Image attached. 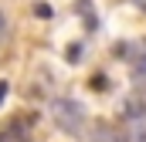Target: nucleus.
Segmentation results:
<instances>
[{
  "label": "nucleus",
  "mask_w": 146,
  "mask_h": 142,
  "mask_svg": "<svg viewBox=\"0 0 146 142\" xmlns=\"http://www.w3.org/2000/svg\"><path fill=\"white\" fill-rule=\"evenodd\" d=\"M126 58H129V64L136 74H146V41H133V47L126 51Z\"/></svg>",
  "instance_id": "nucleus-3"
},
{
  "label": "nucleus",
  "mask_w": 146,
  "mask_h": 142,
  "mask_svg": "<svg viewBox=\"0 0 146 142\" xmlns=\"http://www.w3.org/2000/svg\"><path fill=\"white\" fill-rule=\"evenodd\" d=\"M7 91H10V85H7V81H0V105H3V98H7Z\"/></svg>",
  "instance_id": "nucleus-6"
},
{
  "label": "nucleus",
  "mask_w": 146,
  "mask_h": 142,
  "mask_svg": "<svg viewBox=\"0 0 146 142\" xmlns=\"http://www.w3.org/2000/svg\"><path fill=\"white\" fill-rule=\"evenodd\" d=\"M122 142H146V108L133 112L126 118V135H122Z\"/></svg>",
  "instance_id": "nucleus-2"
},
{
  "label": "nucleus",
  "mask_w": 146,
  "mask_h": 142,
  "mask_svg": "<svg viewBox=\"0 0 146 142\" xmlns=\"http://www.w3.org/2000/svg\"><path fill=\"white\" fill-rule=\"evenodd\" d=\"M51 118L68 135H78L85 129V108L78 105V102H72V98H54L51 102Z\"/></svg>",
  "instance_id": "nucleus-1"
},
{
  "label": "nucleus",
  "mask_w": 146,
  "mask_h": 142,
  "mask_svg": "<svg viewBox=\"0 0 146 142\" xmlns=\"http://www.w3.org/2000/svg\"><path fill=\"white\" fill-rule=\"evenodd\" d=\"M3 44H7V17L0 14V47H3Z\"/></svg>",
  "instance_id": "nucleus-5"
},
{
  "label": "nucleus",
  "mask_w": 146,
  "mask_h": 142,
  "mask_svg": "<svg viewBox=\"0 0 146 142\" xmlns=\"http://www.w3.org/2000/svg\"><path fill=\"white\" fill-rule=\"evenodd\" d=\"M92 142H122L115 132H109V129H95V135H92Z\"/></svg>",
  "instance_id": "nucleus-4"
}]
</instances>
